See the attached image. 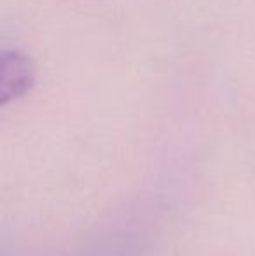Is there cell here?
<instances>
[{
    "mask_svg": "<svg viewBox=\"0 0 255 256\" xmlns=\"http://www.w3.org/2000/svg\"><path fill=\"white\" fill-rule=\"evenodd\" d=\"M35 78L37 68L27 54L0 49V106L27 94Z\"/></svg>",
    "mask_w": 255,
    "mask_h": 256,
    "instance_id": "1",
    "label": "cell"
}]
</instances>
